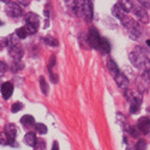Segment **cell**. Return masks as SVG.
Segmentation results:
<instances>
[{
  "instance_id": "cell-1",
  "label": "cell",
  "mask_w": 150,
  "mask_h": 150,
  "mask_svg": "<svg viewBox=\"0 0 150 150\" xmlns=\"http://www.w3.org/2000/svg\"><path fill=\"white\" fill-rule=\"evenodd\" d=\"M129 59L134 67L141 71H144V73L150 70V55L145 48L139 46L136 47L129 54Z\"/></svg>"
},
{
  "instance_id": "cell-2",
  "label": "cell",
  "mask_w": 150,
  "mask_h": 150,
  "mask_svg": "<svg viewBox=\"0 0 150 150\" xmlns=\"http://www.w3.org/2000/svg\"><path fill=\"white\" fill-rule=\"evenodd\" d=\"M122 24H124V27L125 29L127 30L129 33V36L131 37L132 40H139L142 39V36L144 35V30H143V27L141 25V23L138 22H136L134 19L130 18V17H125L122 21Z\"/></svg>"
},
{
  "instance_id": "cell-3",
  "label": "cell",
  "mask_w": 150,
  "mask_h": 150,
  "mask_svg": "<svg viewBox=\"0 0 150 150\" xmlns=\"http://www.w3.org/2000/svg\"><path fill=\"white\" fill-rule=\"evenodd\" d=\"M25 28L29 33V35L31 34H35L37 30H39V25H40V18L39 16H37L36 13H33V12H30V13L25 15Z\"/></svg>"
},
{
  "instance_id": "cell-4",
  "label": "cell",
  "mask_w": 150,
  "mask_h": 150,
  "mask_svg": "<svg viewBox=\"0 0 150 150\" xmlns=\"http://www.w3.org/2000/svg\"><path fill=\"white\" fill-rule=\"evenodd\" d=\"M126 96L129 97L130 100V113L131 114H137L138 110L141 109V106H142V97L137 94H132L131 91H127L126 90Z\"/></svg>"
},
{
  "instance_id": "cell-5",
  "label": "cell",
  "mask_w": 150,
  "mask_h": 150,
  "mask_svg": "<svg viewBox=\"0 0 150 150\" xmlns=\"http://www.w3.org/2000/svg\"><path fill=\"white\" fill-rule=\"evenodd\" d=\"M5 11L11 18H18L23 15L21 6L18 5V3H15V1H6Z\"/></svg>"
},
{
  "instance_id": "cell-6",
  "label": "cell",
  "mask_w": 150,
  "mask_h": 150,
  "mask_svg": "<svg viewBox=\"0 0 150 150\" xmlns=\"http://www.w3.org/2000/svg\"><path fill=\"white\" fill-rule=\"evenodd\" d=\"M138 4H139V3H138ZM132 12H133V15L139 19L141 23L146 24V23L149 22V16H148V13H146V10H145L141 4H139V5H133Z\"/></svg>"
},
{
  "instance_id": "cell-7",
  "label": "cell",
  "mask_w": 150,
  "mask_h": 150,
  "mask_svg": "<svg viewBox=\"0 0 150 150\" xmlns=\"http://www.w3.org/2000/svg\"><path fill=\"white\" fill-rule=\"evenodd\" d=\"M88 39H89V43L93 48L95 49H98L100 47V43H101V40H102V37L100 36L98 31L95 29V28H91L89 30V34H88Z\"/></svg>"
},
{
  "instance_id": "cell-8",
  "label": "cell",
  "mask_w": 150,
  "mask_h": 150,
  "mask_svg": "<svg viewBox=\"0 0 150 150\" xmlns=\"http://www.w3.org/2000/svg\"><path fill=\"white\" fill-rule=\"evenodd\" d=\"M82 17L86 22H91L94 18V11H93V3L91 1H83V11H82Z\"/></svg>"
},
{
  "instance_id": "cell-9",
  "label": "cell",
  "mask_w": 150,
  "mask_h": 150,
  "mask_svg": "<svg viewBox=\"0 0 150 150\" xmlns=\"http://www.w3.org/2000/svg\"><path fill=\"white\" fill-rule=\"evenodd\" d=\"M139 132L145 134V136H150V119L146 117H143L138 120V125H137Z\"/></svg>"
},
{
  "instance_id": "cell-10",
  "label": "cell",
  "mask_w": 150,
  "mask_h": 150,
  "mask_svg": "<svg viewBox=\"0 0 150 150\" xmlns=\"http://www.w3.org/2000/svg\"><path fill=\"white\" fill-rule=\"evenodd\" d=\"M137 89L139 93H144L148 90V88L150 86V78L146 76V73H144L141 78L137 79Z\"/></svg>"
},
{
  "instance_id": "cell-11",
  "label": "cell",
  "mask_w": 150,
  "mask_h": 150,
  "mask_svg": "<svg viewBox=\"0 0 150 150\" xmlns=\"http://www.w3.org/2000/svg\"><path fill=\"white\" fill-rule=\"evenodd\" d=\"M114 79H115V82H117V85L119 86L120 89H122V90L127 89V86L130 85V81H129V78L125 76L122 72H119L117 76L114 77Z\"/></svg>"
},
{
  "instance_id": "cell-12",
  "label": "cell",
  "mask_w": 150,
  "mask_h": 150,
  "mask_svg": "<svg viewBox=\"0 0 150 150\" xmlns=\"http://www.w3.org/2000/svg\"><path fill=\"white\" fill-rule=\"evenodd\" d=\"M0 91H1V95L5 100L10 98L12 93H13V84H12L11 82H6L1 85V88H0Z\"/></svg>"
},
{
  "instance_id": "cell-13",
  "label": "cell",
  "mask_w": 150,
  "mask_h": 150,
  "mask_svg": "<svg viewBox=\"0 0 150 150\" xmlns=\"http://www.w3.org/2000/svg\"><path fill=\"white\" fill-rule=\"evenodd\" d=\"M112 15H113L114 17H117V18H119L120 21H122L125 17H126V12H125L124 8L121 7L120 1L117 3V4L113 6V8H112Z\"/></svg>"
},
{
  "instance_id": "cell-14",
  "label": "cell",
  "mask_w": 150,
  "mask_h": 150,
  "mask_svg": "<svg viewBox=\"0 0 150 150\" xmlns=\"http://www.w3.org/2000/svg\"><path fill=\"white\" fill-rule=\"evenodd\" d=\"M10 57L15 61H19L23 57V49L19 46H15V47L10 48Z\"/></svg>"
},
{
  "instance_id": "cell-15",
  "label": "cell",
  "mask_w": 150,
  "mask_h": 150,
  "mask_svg": "<svg viewBox=\"0 0 150 150\" xmlns=\"http://www.w3.org/2000/svg\"><path fill=\"white\" fill-rule=\"evenodd\" d=\"M4 132L10 137L12 141H15L16 136L18 133V129H17V126H16L15 124H7L6 126H5V131Z\"/></svg>"
},
{
  "instance_id": "cell-16",
  "label": "cell",
  "mask_w": 150,
  "mask_h": 150,
  "mask_svg": "<svg viewBox=\"0 0 150 150\" xmlns=\"http://www.w3.org/2000/svg\"><path fill=\"white\" fill-rule=\"evenodd\" d=\"M107 67H108V70H109L110 74H112L113 77H115L117 74L120 72V70H119L118 65L115 64V61H114L113 59H108V60H107Z\"/></svg>"
},
{
  "instance_id": "cell-17",
  "label": "cell",
  "mask_w": 150,
  "mask_h": 150,
  "mask_svg": "<svg viewBox=\"0 0 150 150\" xmlns=\"http://www.w3.org/2000/svg\"><path fill=\"white\" fill-rule=\"evenodd\" d=\"M97 51H100V53L101 54H108L110 52V45H109V41L107 39H105V37H102L101 40V43H100V47Z\"/></svg>"
},
{
  "instance_id": "cell-18",
  "label": "cell",
  "mask_w": 150,
  "mask_h": 150,
  "mask_svg": "<svg viewBox=\"0 0 150 150\" xmlns=\"http://www.w3.org/2000/svg\"><path fill=\"white\" fill-rule=\"evenodd\" d=\"M24 143H25L27 145H29V146L35 148V145L37 143V138H36L35 133L34 132H28L25 136H24Z\"/></svg>"
},
{
  "instance_id": "cell-19",
  "label": "cell",
  "mask_w": 150,
  "mask_h": 150,
  "mask_svg": "<svg viewBox=\"0 0 150 150\" xmlns=\"http://www.w3.org/2000/svg\"><path fill=\"white\" fill-rule=\"evenodd\" d=\"M21 122H22L23 126H25V127H31V126H35V119H34V117H33V115H29V114H27V115L22 117Z\"/></svg>"
},
{
  "instance_id": "cell-20",
  "label": "cell",
  "mask_w": 150,
  "mask_h": 150,
  "mask_svg": "<svg viewBox=\"0 0 150 150\" xmlns=\"http://www.w3.org/2000/svg\"><path fill=\"white\" fill-rule=\"evenodd\" d=\"M117 122L119 124V126L121 129H127V120H126V117H125L122 113L118 112L117 113Z\"/></svg>"
},
{
  "instance_id": "cell-21",
  "label": "cell",
  "mask_w": 150,
  "mask_h": 150,
  "mask_svg": "<svg viewBox=\"0 0 150 150\" xmlns=\"http://www.w3.org/2000/svg\"><path fill=\"white\" fill-rule=\"evenodd\" d=\"M0 144H3V145H15V141H12L5 132H1L0 133Z\"/></svg>"
},
{
  "instance_id": "cell-22",
  "label": "cell",
  "mask_w": 150,
  "mask_h": 150,
  "mask_svg": "<svg viewBox=\"0 0 150 150\" xmlns=\"http://www.w3.org/2000/svg\"><path fill=\"white\" fill-rule=\"evenodd\" d=\"M15 34L17 35V37H18V39H21V40L25 39V37L29 35V33H28V30H27L25 27H21V28H18V29L16 30Z\"/></svg>"
},
{
  "instance_id": "cell-23",
  "label": "cell",
  "mask_w": 150,
  "mask_h": 150,
  "mask_svg": "<svg viewBox=\"0 0 150 150\" xmlns=\"http://www.w3.org/2000/svg\"><path fill=\"white\" fill-rule=\"evenodd\" d=\"M132 4H133L132 1H120L121 7L124 8V11L126 12V13H129V12H131V11H132V7H133V5H132Z\"/></svg>"
},
{
  "instance_id": "cell-24",
  "label": "cell",
  "mask_w": 150,
  "mask_h": 150,
  "mask_svg": "<svg viewBox=\"0 0 150 150\" xmlns=\"http://www.w3.org/2000/svg\"><path fill=\"white\" fill-rule=\"evenodd\" d=\"M40 85H41V90H42V93H43L45 95H47L49 88H48V84H47V82H46V79H45L43 77L40 78Z\"/></svg>"
},
{
  "instance_id": "cell-25",
  "label": "cell",
  "mask_w": 150,
  "mask_h": 150,
  "mask_svg": "<svg viewBox=\"0 0 150 150\" xmlns=\"http://www.w3.org/2000/svg\"><path fill=\"white\" fill-rule=\"evenodd\" d=\"M35 130L39 133H47V126L45 124H41V122L35 124Z\"/></svg>"
},
{
  "instance_id": "cell-26",
  "label": "cell",
  "mask_w": 150,
  "mask_h": 150,
  "mask_svg": "<svg viewBox=\"0 0 150 150\" xmlns=\"http://www.w3.org/2000/svg\"><path fill=\"white\" fill-rule=\"evenodd\" d=\"M136 150H145L146 149V142L144 139H139L138 142L136 143V146H134Z\"/></svg>"
},
{
  "instance_id": "cell-27",
  "label": "cell",
  "mask_w": 150,
  "mask_h": 150,
  "mask_svg": "<svg viewBox=\"0 0 150 150\" xmlns=\"http://www.w3.org/2000/svg\"><path fill=\"white\" fill-rule=\"evenodd\" d=\"M129 129V133L132 136V137H134V138H137L139 134H141V132H139V130H138V127H134V126H131V127H127Z\"/></svg>"
},
{
  "instance_id": "cell-28",
  "label": "cell",
  "mask_w": 150,
  "mask_h": 150,
  "mask_svg": "<svg viewBox=\"0 0 150 150\" xmlns=\"http://www.w3.org/2000/svg\"><path fill=\"white\" fill-rule=\"evenodd\" d=\"M22 108H23V103H22V102H16V103L12 105L11 110L13 112V113H17V112H19Z\"/></svg>"
},
{
  "instance_id": "cell-29",
  "label": "cell",
  "mask_w": 150,
  "mask_h": 150,
  "mask_svg": "<svg viewBox=\"0 0 150 150\" xmlns=\"http://www.w3.org/2000/svg\"><path fill=\"white\" fill-rule=\"evenodd\" d=\"M43 41L46 42V43H48L49 46H58V41L57 40H54V39H49V37H46V39H43Z\"/></svg>"
},
{
  "instance_id": "cell-30",
  "label": "cell",
  "mask_w": 150,
  "mask_h": 150,
  "mask_svg": "<svg viewBox=\"0 0 150 150\" xmlns=\"http://www.w3.org/2000/svg\"><path fill=\"white\" fill-rule=\"evenodd\" d=\"M6 72V64L3 61H0V77H3Z\"/></svg>"
},
{
  "instance_id": "cell-31",
  "label": "cell",
  "mask_w": 150,
  "mask_h": 150,
  "mask_svg": "<svg viewBox=\"0 0 150 150\" xmlns=\"http://www.w3.org/2000/svg\"><path fill=\"white\" fill-rule=\"evenodd\" d=\"M139 4L144 8H150V0H142V1H139Z\"/></svg>"
},
{
  "instance_id": "cell-32",
  "label": "cell",
  "mask_w": 150,
  "mask_h": 150,
  "mask_svg": "<svg viewBox=\"0 0 150 150\" xmlns=\"http://www.w3.org/2000/svg\"><path fill=\"white\" fill-rule=\"evenodd\" d=\"M52 150H59V143H58L57 141L53 143V148H52Z\"/></svg>"
},
{
  "instance_id": "cell-33",
  "label": "cell",
  "mask_w": 150,
  "mask_h": 150,
  "mask_svg": "<svg viewBox=\"0 0 150 150\" xmlns=\"http://www.w3.org/2000/svg\"><path fill=\"white\" fill-rule=\"evenodd\" d=\"M145 73H146V76H148V77H149V78H150V70H149V71H146V72H145Z\"/></svg>"
},
{
  "instance_id": "cell-34",
  "label": "cell",
  "mask_w": 150,
  "mask_h": 150,
  "mask_svg": "<svg viewBox=\"0 0 150 150\" xmlns=\"http://www.w3.org/2000/svg\"><path fill=\"white\" fill-rule=\"evenodd\" d=\"M146 45L150 47V40H146Z\"/></svg>"
},
{
  "instance_id": "cell-35",
  "label": "cell",
  "mask_w": 150,
  "mask_h": 150,
  "mask_svg": "<svg viewBox=\"0 0 150 150\" xmlns=\"http://www.w3.org/2000/svg\"><path fill=\"white\" fill-rule=\"evenodd\" d=\"M127 150H133V149H130V148H129V149H127Z\"/></svg>"
},
{
  "instance_id": "cell-36",
  "label": "cell",
  "mask_w": 150,
  "mask_h": 150,
  "mask_svg": "<svg viewBox=\"0 0 150 150\" xmlns=\"http://www.w3.org/2000/svg\"><path fill=\"white\" fill-rule=\"evenodd\" d=\"M0 24H1V21H0Z\"/></svg>"
}]
</instances>
